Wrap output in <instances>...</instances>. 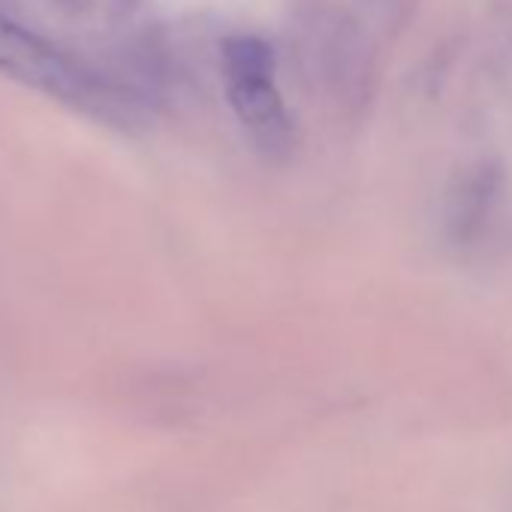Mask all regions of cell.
Here are the masks:
<instances>
[{
	"mask_svg": "<svg viewBox=\"0 0 512 512\" xmlns=\"http://www.w3.org/2000/svg\"><path fill=\"white\" fill-rule=\"evenodd\" d=\"M0 73L82 109H100L112 103L103 82L91 70L4 13H0Z\"/></svg>",
	"mask_w": 512,
	"mask_h": 512,
	"instance_id": "6da1fadb",
	"label": "cell"
},
{
	"mask_svg": "<svg viewBox=\"0 0 512 512\" xmlns=\"http://www.w3.org/2000/svg\"><path fill=\"white\" fill-rule=\"evenodd\" d=\"M229 103L253 142L266 151L290 148V115L275 88V55L256 37H232L223 46Z\"/></svg>",
	"mask_w": 512,
	"mask_h": 512,
	"instance_id": "7a4b0ae2",
	"label": "cell"
},
{
	"mask_svg": "<svg viewBox=\"0 0 512 512\" xmlns=\"http://www.w3.org/2000/svg\"><path fill=\"white\" fill-rule=\"evenodd\" d=\"M491 181H494V172L479 169V172L461 187V193H458V199H455V211H452V223L458 226V232H464L467 226L479 223V217L485 214V208H488V202H491V193H494Z\"/></svg>",
	"mask_w": 512,
	"mask_h": 512,
	"instance_id": "3957f363",
	"label": "cell"
}]
</instances>
